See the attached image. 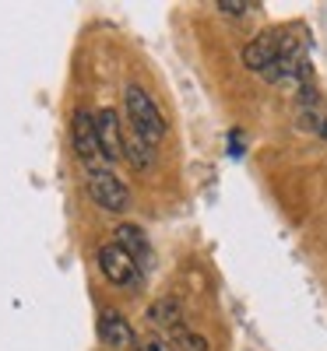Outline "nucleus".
<instances>
[{"mask_svg": "<svg viewBox=\"0 0 327 351\" xmlns=\"http://www.w3.org/2000/svg\"><path fill=\"white\" fill-rule=\"evenodd\" d=\"M124 106H127V116L134 123V134L148 144H159L166 137V120L159 106L152 102V95L144 92L141 84H127V95H124Z\"/></svg>", "mask_w": 327, "mask_h": 351, "instance_id": "1", "label": "nucleus"}, {"mask_svg": "<svg viewBox=\"0 0 327 351\" xmlns=\"http://www.w3.org/2000/svg\"><path fill=\"white\" fill-rule=\"evenodd\" d=\"M282 56H295V43L289 39H282V32H264V36H257L247 49H243V64L250 67V71H271Z\"/></svg>", "mask_w": 327, "mask_h": 351, "instance_id": "2", "label": "nucleus"}, {"mask_svg": "<svg viewBox=\"0 0 327 351\" xmlns=\"http://www.w3.org/2000/svg\"><path fill=\"white\" fill-rule=\"evenodd\" d=\"M88 197H92L99 208L113 211V215L131 208V190L116 180L109 169H92V176H88Z\"/></svg>", "mask_w": 327, "mask_h": 351, "instance_id": "3", "label": "nucleus"}, {"mask_svg": "<svg viewBox=\"0 0 327 351\" xmlns=\"http://www.w3.org/2000/svg\"><path fill=\"white\" fill-rule=\"evenodd\" d=\"M99 271L113 285H134L137 281V260L113 239V243L99 246Z\"/></svg>", "mask_w": 327, "mask_h": 351, "instance_id": "4", "label": "nucleus"}, {"mask_svg": "<svg viewBox=\"0 0 327 351\" xmlns=\"http://www.w3.org/2000/svg\"><path fill=\"white\" fill-rule=\"evenodd\" d=\"M71 134H74V152L81 162H95L102 158V144H99V130H95V116L78 109L71 116Z\"/></svg>", "mask_w": 327, "mask_h": 351, "instance_id": "5", "label": "nucleus"}, {"mask_svg": "<svg viewBox=\"0 0 327 351\" xmlns=\"http://www.w3.org/2000/svg\"><path fill=\"white\" fill-rule=\"evenodd\" d=\"M95 130H99V144H102V158L116 162L124 155V148H127V141L120 134V116H116V109H99L95 112Z\"/></svg>", "mask_w": 327, "mask_h": 351, "instance_id": "6", "label": "nucleus"}, {"mask_svg": "<svg viewBox=\"0 0 327 351\" xmlns=\"http://www.w3.org/2000/svg\"><path fill=\"white\" fill-rule=\"evenodd\" d=\"M99 341H102L106 348H116V351H131V348L137 344L131 324H127L120 313H102V316H99Z\"/></svg>", "mask_w": 327, "mask_h": 351, "instance_id": "7", "label": "nucleus"}, {"mask_svg": "<svg viewBox=\"0 0 327 351\" xmlns=\"http://www.w3.org/2000/svg\"><path fill=\"white\" fill-rule=\"evenodd\" d=\"M148 319H152L155 327L180 330V324H183V306L176 302V299H159L152 309H148Z\"/></svg>", "mask_w": 327, "mask_h": 351, "instance_id": "8", "label": "nucleus"}, {"mask_svg": "<svg viewBox=\"0 0 327 351\" xmlns=\"http://www.w3.org/2000/svg\"><path fill=\"white\" fill-rule=\"evenodd\" d=\"M124 155L131 158V165H134V169H148V165H152V144H148V141H141V137L134 134V137L127 141Z\"/></svg>", "mask_w": 327, "mask_h": 351, "instance_id": "9", "label": "nucleus"}, {"mask_svg": "<svg viewBox=\"0 0 327 351\" xmlns=\"http://www.w3.org/2000/svg\"><path fill=\"white\" fill-rule=\"evenodd\" d=\"M116 243H120L134 260L144 253V239H141V228H134V225H120V228H116Z\"/></svg>", "mask_w": 327, "mask_h": 351, "instance_id": "10", "label": "nucleus"}, {"mask_svg": "<svg viewBox=\"0 0 327 351\" xmlns=\"http://www.w3.org/2000/svg\"><path fill=\"white\" fill-rule=\"evenodd\" d=\"M218 11H222V14H232V18H240V14L253 11V4H247V0H218Z\"/></svg>", "mask_w": 327, "mask_h": 351, "instance_id": "11", "label": "nucleus"}, {"mask_svg": "<svg viewBox=\"0 0 327 351\" xmlns=\"http://www.w3.org/2000/svg\"><path fill=\"white\" fill-rule=\"evenodd\" d=\"M176 344H180V351H207V341L197 337V334H187V330L176 337Z\"/></svg>", "mask_w": 327, "mask_h": 351, "instance_id": "12", "label": "nucleus"}, {"mask_svg": "<svg viewBox=\"0 0 327 351\" xmlns=\"http://www.w3.org/2000/svg\"><path fill=\"white\" fill-rule=\"evenodd\" d=\"M141 351H176V348H172L169 341H159V337H155V341H148Z\"/></svg>", "mask_w": 327, "mask_h": 351, "instance_id": "13", "label": "nucleus"}]
</instances>
